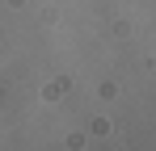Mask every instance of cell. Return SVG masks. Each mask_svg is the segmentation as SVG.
Here are the masks:
<instances>
[]
</instances>
